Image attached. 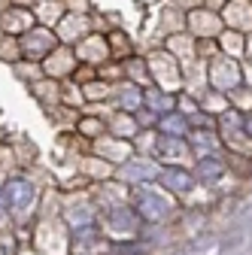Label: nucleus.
Masks as SVG:
<instances>
[{
	"mask_svg": "<svg viewBox=\"0 0 252 255\" xmlns=\"http://www.w3.org/2000/svg\"><path fill=\"white\" fill-rule=\"evenodd\" d=\"M3 191H6V204L12 210H27L34 204V185L24 182V179H9L3 185Z\"/></svg>",
	"mask_w": 252,
	"mask_h": 255,
	"instance_id": "obj_1",
	"label": "nucleus"
},
{
	"mask_svg": "<svg viewBox=\"0 0 252 255\" xmlns=\"http://www.w3.org/2000/svg\"><path fill=\"white\" fill-rule=\"evenodd\" d=\"M161 182L167 188H173V191H188V188H192V176H188L185 170H176V167H167L161 173Z\"/></svg>",
	"mask_w": 252,
	"mask_h": 255,
	"instance_id": "obj_2",
	"label": "nucleus"
},
{
	"mask_svg": "<svg viewBox=\"0 0 252 255\" xmlns=\"http://www.w3.org/2000/svg\"><path fill=\"white\" fill-rule=\"evenodd\" d=\"M198 173H201L204 179H216L219 173H222V164H219L216 158H204V161H201V167H198Z\"/></svg>",
	"mask_w": 252,
	"mask_h": 255,
	"instance_id": "obj_3",
	"label": "nucleus"
},
{
	"mask_svg": "<svg viewBox=\"0 0 252 255\" xmlns=\"http://www.w3.org/2000/svg\"><path fill=\"white\" fill-rule=\"evenodd\" d=\"M161 131H176V134H182L185 131V119L176 113V116H167V119H161Z\"/></svg>",
	"mask_w": 252,
	"mask_h": 255,
	"instance_id": "obj_4",
	"label": "nucleus"
},
{
	"mask_svg": "<svg viewBox=\"0 0 252 255\" xmlns=\"http://www.w3.org/2000/svg\"><path fill=\"white\" fill-rule=\"evenodd\" d=\"M246 131H249V134H252V119H246Z\"/></svg>",
	"mask_w": 252,
	"mask_h": 255,
	"instance_id": "obj_5",
	"label": "nucleus"
}]
</instances>
